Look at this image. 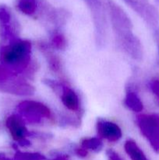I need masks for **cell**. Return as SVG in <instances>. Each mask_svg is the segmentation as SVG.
<instances>
[{
  "label": "cell",
  "instance_id": "6da1fadb",
  "mask_svg": "<svg viewBox=\"0 0 159 160\" xmlns=\"http://www.w3.org/2000/svg\"><path fill=\"white\" fill-rule=\"evenodd\" d=\"M102 2L118 46L132 59L141 60L143 46L140 39L132 32V23L129 16L113 0Z\"/></svg>",
  "mask_w": 159,
  "mask_h": 160
},
{
  "label": "cell",
  "instance_id": "7a4b0ae2",
  "mask_svg": "<svg viewBox=\"0 0 159 160\" xmlns=\"http://www.w3.org/2000/svg\"><path fill=\"white\" fill-rule=\"evenodd\" d=\"M31 43L26 40L16 39L2 48L1 65L15 74L23 71L31 61Z\"/></svg>",
  "mask_w": 159,
  "mask_h": 160
},
{
  "label": "cell",
  "instance_id": "3957f363",
  "mask_svg": "<svg viewBox=\"0 0 159 160\" xmlns=\"http://www.w3.org/2000/svg\"><path fill=\"white\" fill-rule=\"evenodd\" d=\"M91 14L97 46L103 48L108 36L107 14L102 0H84Z\"/></svg>",
  "mask_w": 159,
  "mask_h": 160
},
{
  "label": "cell",
  "instance_id": "277c9868",
  "mask_svg": "<svg viewBox=\"0 0 159 160\" xmlns=\"http://www.w3.org/2000/svg\"><path fill=\"white\" fill-rule=\"evenodd\" d=\"M137 123L153 150L159 153V114H142L137 117Z\"/></svg>",
  "mask_w": 159,
  "mask_h": 160
},
{
  "label": "cell",
  "instance_id": "5b68a950",
  "mask_svg": "<svg viewBox=\"0 0 159 160\" xmlns=\"http://www.w3.org/2000/svg\"><path fill=\"white\" fill-rule=\"evenodd\" d=\"M138 14L149 27L156 28L159 23V11L148 0H123Z\"/></svg>",
  "mask_w": 159,
  "mask_h": 160
},
{
  "label": "cell",
  "instance_id": "8992f818",
  "mask_svg": "<svg viewBox=\"0 0 159 160\" xmlns=\"http://www.w3.org/2000/svg\"><path fill=\"white\" fill-rule=\"evenodd\" d=\"M17 109L29 120L34 123H37L41 119H49L51 116V110L48 106L33 100L23 101L18 105Z\"/></svg>",
  "mask_w": 159,
  "mask_h": 160
},
{
  "label": "cell",
  "instance_id": "52a82bcc",
  "mask_svg": "<svg viewBox=\"0 0 159 160\" xmlns=\"http://www.w3.org/2000/svg\"><path fill=\"white\" fill-rule=\"evenodd\" d=\"M6 126L14 141L23 145H29L26 139L28 131L21 117L16 114L9 116L6 120Z\"/></svg>",
  "mask_w": 159,
  "mask_h": 160
},
{
  "label": "cell",
  "instance_id": "ba28073f",
  "mask_svg": "<svg viewBox=\"0 0 159 160\" xmlns=\"http://www.w3.org/2000/svg\"><path fill=\"white\" fill-rule=\"evenodd\" d=\"M96 129L100 138L106 139L111 142H118L123 136L121 128L116 123L103 119L98 120Z\"/></svg>",
  "mask_w": 159,
  "mask_h": 160
},
{
  "label": "cell",
  "instance_id": "9c48e42d",
  "mask_svg": "<svg viewBox=\"0 0 159 160\" xmlns=\"http://www.w3.org/2000/svg\"><path fill=\"white\" fill-rule=\"evenodd\" d=\"M0 91L18 95H30L34 93V88L26 82L12 80L0 84Z\"/></svg>",
  "mask_w": 159,
  "mask_h": 160
},
{
  "label": "cell",
  "instance_id": "30bf717a",
  "mask_svg": "<svg viewBox=\"0 0 159 160\" xmlns=\"http://www.w3.org/2000/svg\"><path fill=\"white\" fill-rule=\"evenodd\" d=\"M61 100L62 104L69 109L73 112H76L79 109L80 100L79 97L76 92L68 87H63L62 88Z\"/></svg>",
  "mask_w": 159,
  "mask_h": 160
},
{
  "label": "cell",
  "instance_id": "8fae6325",
  "mask_svg": "<svg viewBox=\"0 0 159 160\" xmlns=\"http://www.w3.org/2000/svg\"><path fill=\"white\" fill-rule=\"evenodd\" d=\"M125 151L131 160H149L141 148L132 140L126 141L124 145Z\"/></svg>",
  "mask_w": 159,
  "mask_h": 160
},
{
  "label": "cell",
  "instance_id": "7c38bea8",
  "mask_svg": "<svg viewBox=\"0 0 159 160\" xmlns=\"http://www.w3.org/2000/svg\"><path fill=\"white\" fill-rule=\"evenodd\" d=\"M17 7L22 13L33 16L38 10L39 0H17Z\"/></svg>",
  "mask_w": 159,
  "mask_h": 160
},
{
  "label": "cell",
  "instance_id": "4fadbf2b",
  "mask_svg": "<svg viewBox=\"0 0 159 160\" xmlns=\"http://www.w3.org/2000/svg\"><path fill=\"white\" fill-rule=\"evenodd\" d=\"M124 103L126 107H128L130 110L133 111V112H140L143 109V102L140 100V97L137 95L136 92H132V91H129L126 93Z\"/></svg>",
  "mask_w": 159,
  "mask_h": 160
},
{
  "label": "cell",
  "instance_id": "5bb4252c",
  "mask_svg": "<svg viewBox=\"0 0 159 160\" xmlns=\"http://www.w3.org/2000/svg\"><path fill=\"white\" fill-rule=\"evenodd\" d=\"M41 49L43 52L50 69L54 72H59L61 69V61L56 55H55L49 48L47 47L41 46Z\"/></svg>",
  "mask_w": 159,
  "mask_h": 160
},
{
  "label": "cell",
  "instance_id": "9a60e30c",
  "mask_svg": "<svg viewBox=\"0 0 159 160\" xmlns=\"http://www.w3.org/2000/svg\"><path fill=\"white\" fill-rule=\"evenodd\" d=\"M82 148L86 149L87 151L91 150L93 152H100L103 148L102 141L98 138H85L81 142Z\"/></svg>",
  "mask_w": 159,
  "mask_h": 160
},
{
  "label": "cell",
  "instance_id": "2e32d148",
  "mask_svg": "<svg viewBox=\"0 0 159 160\" xmlns=\"http://www.w3.org/2000/svg\"><path fill=\"white\" fill-rule=\"evenodd\" d=\"M66 39L60 33H55L51 38V45L57 49H64L66 47Z\"/></svg>",
  "mask_w": 159,
  "mask_h": 160
},
{
  "label": "cell",
  "instance_id": "e0dca14e",
  "mask_svg": "<svg viewBox=\"0 0 159 160\" xmlns=\"http://www.w3.org/2000/svg\"><path fill=\"white\" fill-rule=\"evenodd\" d=\"M45 157L38 153L17 152L14 160H45Z\"/></svg>",
  "mask_w": 159,
  "mask_h": 160
},
{
  "label": "cell",
  "instance_id": "ac0fdd59",
  "mask_svg": "<svg viewBox=\"0 0 159 160\" xmlns=\"http://www.w3.org/2000/svg\"><path fill=\"white\" fill-rule=\"evenodd\" d=\"M150 88L159 102V80H153L152 81H151Z\"/></svg>",
  "mask_w": 159,
  "mask_h": 160
},
{
  "label": "cell",
  "instance_id": "d6986e66",
  "mask_svg": "<svg viewBox=\"0 0 159 160\" xmlns=\"http://www.w3.org/2000/svg\"><path fill=\"white\" fill-rule=\"evenodd\" d=\"M106 156H107L108 160H123L118 153L115 152L112 149H108L106 151Z\"/></svg>",
  "mask_w": 159,
  "mask_h": 160
},
{
  "label": "cell",
  "instance_id": "ffe728a7",
  "mask_svg": "<svg viewBox=\"0 0 159 160\" xmlns=\"http://www.w3.org/2000/svg\"><path fill=\"white\" fill-rule=\"evenodd\" d=\"M76 153L77 156H80V157H86L87 156V151L84 149V148H80L76 150Z\"/></svg>",
  "mask_w": 159,
  "mask_h": 160
},
{
  "label": "cell",
  "instance_id": "44dd1931",
  "mask_svg": "<svg viewBox=\"0 0 159 160\" xmlns=\"http://www.w3.org/2000/svg\"><path fill=\"white\" fill-rule=\"evenodd\" d=\"M51 160H69V159H68V157H66V156H58V157L55 158V159H53Z\"/></svg>",
  "mask_w": 159,
  "mask_h": 160
},
{
  "label": "cell",
  "instance_id": "7402d4cb",
  "mask_svg": "<svg viewBox=\"0 0 159 160\" xmlns=\"http://www.w3.org/2000/svg\"><path fill=\"white\" fill-rule=\"evenodd\" d=\"M155 1H156V2H157V3H159V0H155Z\"/></svg>",
  "mask_w": 159,
  "mask_h": 160
}]
</instances>
